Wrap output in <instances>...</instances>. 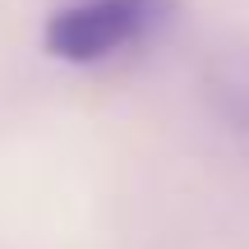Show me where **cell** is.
<instances>
[{"label":"cell","instance_id":"obj_1","mask_svg":"<svg viewBox=\"0 0 249 249\" xmlns=\"http://www.w3.org/2000/svg\"><path fill=\"white\" fill-rule=\"evenodd\" d=\"M171 18V0H74L55 9L42 42L55 60L92 65L143 42Z\"/></svg>","mask_w":249,"mask_h":249}]
</instances>
